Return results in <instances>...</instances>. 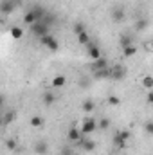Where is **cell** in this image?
<instances>
[{"label":"cell","mask_w":153,"mask_h":155,"mask_svg":"<svg viewBox=\"0 0 153 155\" xmlns=\"http://www.w3.org/2000/svg\"><path fill=\"white\" fill-rule=\"evenodd\" d=\"M31 35L33 36H36V38H41V36H45V35H50V25L47 24V22H43V20H40L36 24H33L31 27Z\"/></svg>","instance_id":"6da1fadb"},{"label":"cell","mask_w":153,"mask_h":155,"mask_svg":"<svg viewBox=\"0 0 153 155\" xmlns=\"http://www.w3.org/2000/svg\"><path fill=\"white\" fill-rule=\"evenodd\" d=\"M112 141H114V144L119 148V150H124V148L128 146V141H130V132H126V130L117 132Z\"/></svg>","instance_id":"7a4b0ae2"},{"label":"cell","mask_w":153,"mask_h":155,"mask_svg":"<svg viewBox=\"0 0 153 155\" xmlns=\"http://www.w3.org/2000/svg\"><path fill=\"white\" fill-rule=\"evenodd\" d=\"M96 130H97V119H94V117H85L83 123H81V132H83L85 135H90V134H94Z\"/></svg>","instance_id":"3957f363"},{"label":"cell","mask_w":153,"mask_h":155,"mask_svg":"<svg viewBox=\"0 0 153 155\" xmlns=\"http://www.w3.org/2000/svg\"><path fill=\"white\" fill-rule=\"evenodd\" d=\"M85 47H86V54H88V58H90V60L97 61V60H101V58H103L101 49H99V45H97L96 41H88Z\"/></svg>","instance_id":"277c9868"},{"label":"cell","mask_w":153,"mask_h":155,"mask_svg":"<svg viewBox=\"0 0 153 155\" xmlns=\"http://www.w3.org/2000/svg\"><path fill=\"white\" fill-rule=\"evenodd\" d=\"M40 43H41L45 49L52 51V52H56V51L60 49V43H58V40L54 38L52 35H45V36H41V38H40Z\"/></svg>","instance_id":"5b68a950"},{"label":"cell","mask_w":153,"mask_h":155,"mask_svg":"<svg viewBox=\"0 0 153 155\" xmlns=\"http://www.w3.org/2000/svg\"><path fill=\"white\" fill-rule=\"evenodd\" d=\"M67 137H69V141H70V143H79V141L85 137V134L81 132V128H74V126H72V128L69 130Z\"/></svg>","instance_id":"8992f818"},{"label":"cell","mask_w":153,"mask_h":155,"mask_svg":"<svg viewBox=\"0 0 153 155\" xmlns=\"http://www.w3.org/2000/svg\"><path fill=\"white\" fill-rule=\"evenodd\" d=\"M110 71H112V76L110 78L115 79V81H121V79H124V76H126V69H124L122 65H115Z\"/></svg>","instance_id":"52a82bcc"},{"label":"cell","mask_w":153,"mask_h":155,"mask_svg":"<svg viewBox=\"0 0 153 155\" xmlns=\"http://www.w3.org/2000/svg\"><path fill=\"white\" fill-rule=\"evenodd\" d=\"M36 22H38V16H36V13H34L33 9H29V11L24 15V24L31 27V25H33V24H36Z\"/></svg>","instance_id":"ba28073f"},{"label":"cell","mask_w":153,"mask_h":155,"mask_svg":"<svg viewBox=\"0 0 153 155\" xmlns=\"http://www.w3.org/2000/svg\"><path fill=\"white\" fill-rule=\"evenodd\" d=\"M79 144L83 146V150H85V152H94V150H96V143H94L90 137H86V135L79 141Z\"/></svg>","instance_id":"9c48e42d"},{"label":"cell","mask_w":153,"mask_h":155,"mask_svg":"<svg viewBox=\"0 0 153 155\" xmlns=\"http://www.w3.org/2000/svg\"><path fill=\"white\" fill-rule=\"evenodd\" d=\"M112 18H114V22H117V24H121V22H124V9L122 7H114L112 9Z\"/></svg>","instance_id":"30bf717a"},{"label":"cell","mask_w":153,"mask_h":155,"mask_svg":"<svg viewBox=\"0 0 153 155\" xmlns=\"http://www.w3.org/2000/svg\"><path fill=\"white\" fill-rule=\"evenodd\" d=\"M15 119H16V110H9V112H5L4 117H2V124L4 126H9Z\"/></svg>","instance_id":"8fae6325"},{"label":"cell","mask_w":153,"mask_h":155,"mask_svg":"<svg viewBox=\"0 0 153 155\" xmlns=\"http://www.w3.org/2000/svg\"><path fill=\"white\" fill-rule=\"evenodd\" d=\"M34 152L38 155H45L49 152V144H47V141H38L36 144H34Z\"/></svg>","instance_id":"7c38bea8"},{"label":"cell","mask_w":153,"mask_h":155,"mask_svg":"<svg viewBox=\"0 0 153 155\" xmlns=\"http://www.w3.org/2000/svg\"><path fill=\"white\" fill-rule=\"evenodd\" d=\"M41 101H43V105H45V107H52V105H54V101H56V96H54L52 92H43Z\"/></svg>","instance_id":"4fadbf2b"},{"label":"cell","mask_w":153,"mask_h":155,"mask_svg":"<svg viewBox=\"0 0 153 155\" xmlns=\"http://www.w3.org/2000/svg\"><path fill=\"white\" fill-rule=\"evenodd\" d=\"M112 76V71L110 69H99V71H94V78L96 79H108Z\"/></svg>","instance_id":"5bb4252c"},{"label":"cell","mask_w":153,"mask_h":155,"mask_svg":"<svg viewBox=\"0 0 153 155\" xmlns=\"http://www.w3.org/2000/svg\"><path fill=\"white\" fill-rule=\"evenodd\" d=\"M29 124L33 128H43L45 126V121H43V117H40V116H33L29 119Z\"/></svg>","instance_id":"9a60e30c"},{"label":"cell","mask_w":153,"mask_h":155,"mask_svg":"<svg viewBox=\"0 0 153 155\" xmlns=\"http://www.w3.org/2000/svg\"><path fill=\"white\" fill-rule=\"evenodd\" d=\"M65 83H67V78L63 76V74H58V76L52 78V87L54 88H61Z\"/></svg>","instance_id":"2e32d148"},{"label":"cell","mask_w":153,"mask_h":155,"mask_svg":"<svg viewBox=\"0 0 153 155\" xmlns=\"http://www.w3.org/2000/svg\"><path fill=\"white\" fill-rule=\"evenodd\" d=\"M122 54H124V58H132V56H135V54H137V47H135V43H133V45H128V47H122Z\"/></svg>","instance_id":"e0dca14e"},{"label":"cell","mask_w":153,"mask_h":155,"mask_svg":"<svg viewBox=\"0 0 153 155\" xmlns=\"http://www.w3.org/2000/svg\"><path fill=\"white\" fill-rule=\"evenodd\" d=\"M92 69H94V71H99V69H108V61H106V58H101V60L94 61Z\"/></svg>","instance_id":"ac0fdd59"},{"label":"cell","mask_w":153,"mask_h":155,"mask_svg":"<svg viewBox=\"0 0 153 155\" xmlns=\"http://www.w3.org/2000/svg\"><path fill=\"white\" fill-rule=\"evenodd\" d=\"M108 128H110V119H108V117H103V119L97 121V130L105 132V130H108Z\"/></svg>","instance_id":"d6986e66"},{"label":"cell","mask_w":153,"mask_h":155,"mask_svg":"<svg viewBox=\"0 0 153 155\" xmlns=\"http://www.w3.org/2000/svg\"><path fill=\"white\" fill-rule=\"evenodd\" d=\"M128 45H133V36L128 35V33H124L121 36V47H128Z\"/></svg>","instance_id":"ffe728a7"},{"label":"cell","mask_w":153,"mask_h":155,"mask_svg":"<svg viewBox=\"0 0 153 155\" xmlns=\"http://www.w3.org/2000/svg\"><path fill=\"white\" fill-rule=\"evenodd\" d=\"M11 36L15 40H20L24 36V29L22 27H18V25H15V27H11Z\"/></svg>","instance_id":"44dd1931"},{"label":"cell","mask_w":153,"mask_h":155,"mask_svg":"<svg viewBox=\"0 0 153 155\" xmlns=\"http://www.w3.org/2000/svg\"><path fill=\"white\" fill-rule=\"evenodd\" d=\"M81 108H83V112H92V110L96 108V103H94L92 99H86V101H83Z\"/></svg>","instance_id":"7402d4cb"},{"label":"cell","mask_w":153,"mask_h":155,"mask_svg":"<svg viewBox=\"0 0 153 155\" xmlns=\"http://www.w3.org/2000/svg\"><path fill=\"white\" fill-rule=\"evenodd\" d=\"M146 27H148V20L146 18H139L135 22V31H144Z\"/></svg>","instance_id":"603a6c76"},{"label":"cell","mask_w":153,"mask_h":155,"mask_svg":"<svg viewBox=\"0 0 153 155\" xmlns=\"http://www.w3.org/2000/svg\"><path fill=\"white\" fill-rule=\"evenodd\" d=\"M142 87L146 90H153V76H144L142 78Z\"/></svg>","instance_id":"cb8c5ba5"},{"label":"cell","mask_w":153,"mask_h":155,"mask_svg":"<svg viewBox=\"0 0 153 155\" xmlns=\"http://www.w3.org/2000/svg\"><path fill=\"white\" fill-rule=\"evenodd\" d=\"M5 148H7V150H11V152H15V150L18 148V143H16V139H15V137L7 139V141H5Z\"/></svg>","instance_id":"d4e9b609"},{"label":"cell","mask_w":153,"mask_h":155,"mask_svg":"<svg viewBox=\"0 0 153 155\" xmlns=\"http://www.w3.org/2000/svg\"><path fill=\"white\" fill-rule=\"evenodd\" d=\"M77 41H79L81 45H86V43H88V41H92V40H90V36H88V33H86V31H83L81 35H77Z\"/></svg>","instance_id":"484cf974"},{"label":"cell","mask_w":153,"mask_h":155,"mask_svg":"<svg viewBox=\"0 0 153 155\" xmlns=\"http://www.w3.org/2000/svg\"><path fill=\"white\" fill-rule=\"evenodd\" d=\"M72 31H74V35H81V33H83V31H86V29H85V25H83L81 22H76V24H74V27H72Z\"/></svg>","instance_id":"4316f807"},{"label":"cell","mask_w":153,"mask_h":155,"mask_svg":"<svg viewBox=\"0 0 153 155\" xmlns=\"http://www.w3.org/2000/svg\"><path fill=\"white\" fill-rule=\"evenodd\" d=\"M108 105L110 107H119L121 105V99L117 96H108Z\"/></svg>","instance_id":"83f0119b"},{"label":"cell","mask_w":153,"mask_h":155,"mask_svg":"<svg viewBox=\"0 0 153 155\" xmlns=\"http://www.w3.org/2000/svg\"><path fill=\"white\" fill-rule=\"evenodd\" d=\"M144 130H146V134L153 135V121H148V123L144 124Z\"/></svg>","instance_id":"f1b7e54d"},{"label":"cell","mask_w":153,"mask_h":155,"mask_svg":"<svg viewBox=\"0 0 153 155\" xmlns=\"http://www.w3.org/2000/svg\"><path fill=\"white\" fill-rule=\"evenodd\" d=\"M146 101H148L150 105H153V90H150V92H148V97H146Z\"/></svg>","instance_id":"f546056e"},{"label":"cell","mask_w":153,"mask_h":155,"mask_svg":"<svg viewBox=\"0 0 153 155\" xmlns=\"http://www.w3.org/2000/svg\"><path fill=\"white\" fill-rule=\"evenodd\" d=\"M150 47H151V51H153V40H151V41H150Z\"/></svg>","instance_id":"4dcf8cb0"},{"label":"cell","mask_w":153,"mask_h":155,"mask_svg":"<svg viewBox=\"0 0 153 155\" xmlns=\"http://www.w3.org/2000/svg\"><path fill=\"white\" fill-rule=\"evenodd\" d=\"M70 155H77V153H70Z\"/></svg>","instance_id":"1f68e13d"}]
</instances>
